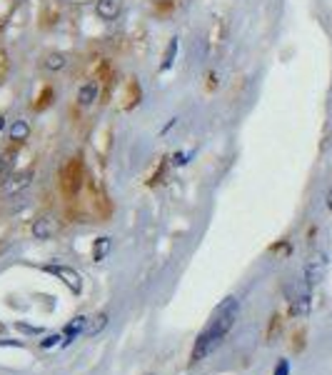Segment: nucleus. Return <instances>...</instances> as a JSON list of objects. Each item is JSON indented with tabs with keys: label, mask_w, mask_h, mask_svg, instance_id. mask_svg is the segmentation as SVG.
<instances>
[{
	"label": "nucleus",
	"mask_w": 332,
	"mask_h": 375,
	"mask_svg": "<svg viewBox=\"0 0 332 375\" xmlns=\"http://www.w3.org/2000/svg\"><path fill=\"white\" fill-rule=\"evenodd\" d=\"M237 313H240V300L237 298H225L220 305L215 308V313H213V318H210V323L205 325V330H202L200 336H197L195 340V348H193V356H190V360L193 363H200L205 360V358L213 353V350L220 345L222 340H225V336H228L230 330H233L235 320H237Z\"/></svg>",
	"instance_id": "f257e3e1"
},
{
	"label": "nucleus",
	"mask_w": 332,
	"mask_h": 375,
	"mask_svg": "<svg viewBox=\"0 0 332 375\" xmlns=\"http://www.w3.org/2000/svg\"><path fill=\"white\" fill-rule=\"evenodd\" d=\"M285 298L293 316L297 318L307 316L310 308H313V285L307 283L305 278L302 280H293V283L285 285Z\"/></svg>",
	"instance_id": "f03ea898"
},
{
	"label": "nucleus",
	"mask_w": 332,
	"mask_h": 375,
	"mask_svg": "<svg viewBox=\"0 0 332 375\" xmlns=\"http://www.w3.org/2000/svg\"><path fill=\"white\" fill-rule=\"evenodd\" d=\"M83 180H85V168H83V160L80 158H72L70 163L63 168V188H66L68 195H78L83 191Z\"/></svg>",
	"instance_id": "7ed1b4c3"
},
{
	"label": "nucleus",
	"mask_w": 332,
	"mask_h": 375,
	"mask_svg": "<svg viewBox=\"0 0 332 375\" xmlns=\"http://www.w3.org/2000/svg\"><path fill=\"white\" fill-rule=\"evenodd\" d=\"M325 270H327V256L325 253H315V256H310V260L305 263V280L310 285H318L322 278H325Z\"/></svg>",
	"instance_id": "20e7f679"
},
{
	"label": "nucleus",
	"mask_w": 332,
	"mask_h": 375,
	"mask_svg": "<svg viewBox=\"0 0 332 375\" xmlns=\"http://www.w3.org/2000/svg\"><path fill=\"white\" fill-rule=\"evenodd\" d=\"M35 171L33 168H28V171H20V173H10L6 180H3V193L6 195H18L20 191H26L30 180H33Z\"/></svg>",
	"instance_id": "39448f33"
},
{
	"label": "nucleus",
	"mask_w": 332,
	"mask_h": 375,
	"mask_svg": "<svg viewBox=\"0 0 332 375\" xmlns=\"http://www.w3.org/2000/svg\"><path fill=\"white\" fill-rule=\"evenodd\" d=\"M46 270L50 276H58L70 288V293H80L83 290V278L78 276V270L68 268V265H46Z\"/></svg>",
	"instance_id": "423d86ee"
},
{
	"label": "nucleus",
	"mask_w": 332,
	"mask_h": 375,
	"mask_svg": "<svg viewBox=\"0 0 332 375\" xmlns=\"http://www.w3.org/2000/svg\"><path fill=\"white\" fill-rule=\"evenodd\" d=\"M100 83L98 80H85L83 86L78 88V95H75V100H78L83 108H90L92 103H98L100 100Z\"/></svg>",
	"instance_id": "0eeeda50"
},
{
	"label": "nucleus",
	"mask_w": 332,
	"mask_h": 375,
	"mask_svg": "<svg viewBox=\"0 0 332 375\" xmlns=\"http://www.w3.org/2000/svg\"><path fill=\"white\" fill-rule=\"evenodd\" d=\"M140 103V86H137L135 78L125 80V90L120 93V108L123 110H133V108Z\"/></svg>",
	"instance_id": "6e6552de"
},
{
	"label": "nucleus",
	"mask_w": 332,
	"mask_h": 375,
	"mask_svg": "<svg viewBox=\"0 0 332 375\" xmlns=\"http://www.w3.org/2000/svg\"><path fill=\"white\" fill-rule=\"evenodd\" d=\"M55 231H58V225H55V220L48 215L38 218L33 223V235L38 238V240H50V238L55 235Z\"/></svg>",
	"instance_id": "1a4fd4ad"
},
{
	"label": "nucleus",
	"mask_w": 332,
	"mask_h": 375,
	"mask_svg": "<svg viewBox=\"0 0 332 375\" xmlns=\"http://www.w3.org/2000/svg\"><path fill=\"white\" fill-rule=\"evenodd\" d=\"M20 143H13L3 155H0V178H8L10 173H15V158H18Z\"/></svg>",
	"instance_id": "9d476101"
},
{
	"label": "nucleus",
	"mask_w": 332,
	"mask_h": 375,
	"mask_svg": "<svg viewBox=\"0 0 332 375\" xmlns=\"http://www.w3.org/2000/svg\"><path fill=\"white\" fill-rule=\"evenodd\" d=\"M95 13H98L100 20H115L120 15V0H98L95 3Z\"/></svg>",
	"instance_id": "9b49d317"
},
{
	"label": "nucleus",
	"mask_w": 332,
	"mask_h": 375,
	"mask_svg": "<svg viewBox=\"0 0 332 375\" xmlns=\"http://www.w3.org/2000/svg\"><path fill=\"white\" fill-rule=\"evenodd\" d=\"M8 138L20 145L26 143V140L30 138V125H28V120H13L10 128H8Z\"/></svg>",
	"instance_id": "f8f14e48"
},
{
	"label": "nucleus",
	"mask_w": 332,
	"mask_h": 375,
	"mask_svg": "<svg viewBox=\"0 0 332 375\" xmlns=\"http://www.w3.org/2000/svg\"><path fill=\"white\" fill-rule=\"evenodd\" d=\"M60 18V8L55 0H43V13H40V20H43V26L50 28L55 26Z\"/></svg>",
	"instance_id": "ddd939ff"
},
{
	"label": "nucleus",
	"mask_w": 332,
	"mask_h": 375,
	"mask_svg": "<svg viewBox=\"0 0 332 375\" xmlns=\"http://www.w3.org/2000/svg\"><path fill=\"white\" fill-rule=\"evenodd\" d=\"M177 48H180V43H177V38H170L168 48H165L163 63H160V73L170 70V68L175 66V58H177Z\"/></svg>",
	"instance_id": "4468645a"
},
{
	"label": "nucleus",
	"mask_w": 332,
	"mask_h": 375,
	"mask_svg": "<svg viewBox=\"0 0 332 375\" xmlns=\"http://www.w3.org/2000/svg\"><path fill=\"white\" fill-rule=\"evenodd\" d=\"M68 66V58L63 53H48L46 58H43V68L50 73H58L63 70V68Z\"/></svg>",
	"instance_id": "2eb2a0df"
},
{
	"label": "nucleus",
	"mask_w": 332,
	"mask_h": 375,
	"mask_svg": "<svg viewBox=\"0 0 332 375\" xmlns=\"http://www.w3.org/2000/svg\"><path fill=\"white\" fill-rule=\"evenodd\" d=\"M222 40H225V23L220 18H215V23L210 28V48L222 46Z\"/></svg>",
	"instance_id": "dca6fc26"
},
{
	"label": "nucleus",
	"mask_w": 332,
	"mask_h": 375,
	"mask_svg": "<svg viewBox=\"0 0 332 375\" xmlns=\"http://www.w3.org/2000/svg\"><path fill=\"white\" fill-rule=\"evenodd\" d=\"M108 253H110V238H98L95 245H92V260L100 263V260H105Z\"/></svg>",
	"instance_id": "f3484780"
},
{
	"label": "nucleus",
	"mask_w": 332,
	"mask_h": 375,
	"mask_svg": "<svg viewBox=\"0 0 332 375\" xmlns=\"http://www.w3.org/2000/svg\"><path fill=\"white\" fill-rule=\"evenodd\" d=\"M52 95H55V93H52V88H50V86L43 88V93H40L38 98L33 100V110H38V113H40V110H46V108L52 103Z\"/></svg>",
	"instance_id": "a211bd4d"
},
{
	"label": "nucleus",
	"mask_w": 332,
	"mask_h": 375,
	"mask_svg": "<svg viewBox=\"0 0 332 375\" xmlns=\"http://www.w3.org/2000/svg\"><path fill=\"white\" fill-rule=\"evenodd\" d=\"M85 325H88V318H75L72 323H68V328H66V338H68V340L66 343H70L72 338L78 336V333H83Z\"/></svg>",
	"instance_id": "6ab92c4d"
},
{
	"label": "nucleus",
	"mask_w": 332,
	"mask_h": 375,
	"mask_svg": "<svg viewBox=\"0 0 332 375\" xmlns=\"http://www.w3.org/2000/svg\"><path fill=\"white\" fill-rule=\"evenodd\" d=\"M8 73H10V58H8V53L0 48V83L8 78Z\"/></svg>",
	"instance_id": "aec40b11"
},
{
	"label": "nucleus",
	"mask_w": 332,
	"mask_h": 375,
	"mask_svg": "<svg viewBox=\"0 0 332 375\" xmlns=\"http://www.w3.org/2000/svg\"><path fill=\"white\" fill-rule=\"evenodd\" d=\"M105 323H108V316H105V313H100V316L95 318V323H92V328H88V336H98L100 330L105 328Z\"/></svg>",
	"instance_id": "412c9836"
},
{
	"label": "nucleus",
	"mask_w": 332,
	"mask_h": 375,
	"mask_svg": "<svg viewBox=\"0 0 332 375\" xmlns=\"http://www.w3.org/2000/svg\"><path fill=\"white\" fill-rule=\"evenodd\" d=\"M217 86H220V80H217V73L210 70V73H208V83H205V90H208V93H215Z\"/></svg>",
	"instance_id": "4be33fe9"
},
{
	"label": "nucleus",
	"mask_w": 332,
	"mask_h": 375,
	"mask_svg": "<svg viewBox=\"0 0 332 375\" xmlns=\"http://www.w3.org/2000/svg\"><path fill=\"white\" fill-rule=\"evenodd\" d=\"M273 375H290V363H287V360H277Z\"/></svg>",
	"instance_id": "5701e85b"
},
{
	"label": "nucleus",
	"mask_w": 332,
	"mask_h": 375,
	"mask_svg": "<svg viewBox=\"0 0 332 375\" xmlns=\"http://www.w3.org/2000/svg\"><path fill=\"white\" fill-rule=\"evenodd\" d=\"M190 155H193V153H175V155H173V160H170V163H173V165H185V163H188Z\"/></svg>",
	"instance_id": "b1692460"
},
{
	"label": "nucleus",
	"mask_w": 332,
	"mask_h": 375,
	"mask_svg": "<svg viewBox=\"0 0 332 375\" xmlns=\"http://www.w3.org/2000/svg\"><path fill=\"white\" fill-rule=\"evenodd\" d=\"M58 340H60V336H50L48 340H43V348H52V345H55Z\"/></svg>",
	"instance_id": "393cba45"
},
{
	"label": "nucleus",
	"mask_w": 332,
	"mask_h": 375,
	"mask_svg": "<svg viewBox=\"0 0 332 375\" xmlns=\"http://www.w3.org/2000/svg\"><path fill=\"white\" fill-rule=\"evenodd\" d=\"M327 208H330V213H332V188H330V195H327Z\"/></svg>",
	"instance_id": "a878e982"
},
{
	"label": "nucleus",
	"mask_w": 332,
	"mask_h": 375,
	"mask_svg": "<svg viewBox=\"0 0 332 375\" xmlns=\"http://www.w3.org/2000/svg\"><path fill=\"white\" fill-rule=\"evenodd\" d=\"M0 131H6V115H0Z\"/></svg>",
	"instance_id": "bb28decb"
}]
</instances>
